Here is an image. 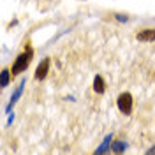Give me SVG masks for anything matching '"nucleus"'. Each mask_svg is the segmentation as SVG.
Wrapping results in <instances>:
<instances>
[{
  "label": "nucleus",
  "instance_id": "39448f33",
  "mask_svg": "<svg viewBox=\"0 0 155 155\" xmlns=\"http://www.w3.org/2000/svg\"><path fill=\"white\" fill-rule=\"evenodd\" d=\"M137 39H139V41H143V42L153 41V39H155V30H153V28H146V30H143L141 34H137Z\"/></svg>",
  "mask_w": 155,
  "mask_h": 155
},
{
  "label": "nucleus",
  "instance_id": "20e7f679",
  "mask_svg": "<svg viewBox=\"0 0 155 155\" xmlns=\"http://www.w3.org/2000/svg\"><path fill=\"white\" fill-rule=\"evenodd\" d=\"M25 83H27V81H21V85H19V87L16 88V92L12 94V97H11V102L7 104V107H5L7 111H11V109H12V106L16 104V101L19 99V95H21V92H23V87H25Z\"/></svg>",
  "mask_w": 155,
  "mask_h": 155
},
{
  "label": "nucleus",
  "instance_id": "6e6552de",
  "mask_svg": "<svg viewBox=\"0 0 155 155\" xmlns=\"http://www.w3.org/2000/svg\"><path fill=\"white\" fill-rule=\"evenodd\" d=\"M9 76H11V71L4 69V71H2V78H0V87L2 88H5L9 85Z\"/></svg>",
  "mask_w": 155,
  "mask_h": 155
},
{
  "label": "nucleus",
  "instance_id": "f257e3e1",
  "mask_svg": "<svg viewBox=\"0 0 155 155\" xmlns=\"http://www.w3.org/2000/svg\"><path fill=\"white\" fill-rule=\"evenodd\" d=\"M32 55H34V51L32 49H27V51H23L18 58H16V62H14V65H12V74H19V72H23V71H27L28 67V64L32 62Z\"/></svg>",
  "mask_w": 155,
  "mask_h": 155
},
{
  "label": "nucleus",
  "instance_id": "1a4fd4ad",
  "mask_svg": "<svg viewBox=\"0 0 155 155\" xmlns=\"http://www.w3.org/2000/svg\"><path fill=\"white\" fill-rule=\"evenodd\" d=\"M125 148H127L125 141H115V143H113V152H115V153H122Z\"/></svg>",
  "mask_w": 155,
  "mask_h": 155
},
{
  "label": "nucleus",
  "instance_id": "7ed1b4c3",
  "mask_svg": "<svg viewBox=\"0 0 155 155\" xmlns=\"http://www.w3.org/2000/svg\"><path fill=\"white\" fill-rule=\"evenodd\" d=\"M48 71H49V58H44L41 62V65L37 67V71H35V78L37 79H44L46 74H48Z\"/></svg>",
  "mask_w": 155,
  "mask_h": 155
},
{
  "label": "nucleus",
  "instance_id": "9d476101",
  "mask_svg": "<svg viewBox=\"0 0 155 155\" xmlns=\"http://www.w3.org/2000/svg\"><path fill=\"white\" fill-rule=\"evenodd\" d=\"M116 19H120V21H127V16H124V14H116Z\"/></svg>",
  "mask_w": 155,
  "mask_h": 155
},
{
  "label": "nucleus",
  "instance_id": "f03ea898",
  "mask_svg": "<svg viewBox=\"0 0 155 155\" xmlns=\"http://www.w3.org/2000/svg\"><path fill=\"white\" fill-rule=\"evenodd\" d=\"M118 109L122 111V113H125L129 115L130 111H132V95L130 94H122V95L118 97Z\"/></svg>",
  "mask_w": 155,
  "mask_h": 155
},
{
  "label": "nucleus",
  "instance_id": "423d86ee",
  "mask_svg": "<svg viewBox=\"0 0 155 155\" xmlns=\"http://www.w3.org/2000/svg\"><path fill=\"white\" fill-rule=\"evenodd\" d=\"M94 90H95L97 94H102L104 92V81H102L101 76H95V79H94Z\"/></svg>",
  "mask_w": 155,
  "mask_h": 155
},
{
  "label": "nucleus",
  "instance_id": "9b49d317",
  "mask_svg": "<svg viewBox=\"0 0 155 155\" xmlns=\"http://www.w3.org/2000/svg\"><path fill=\"white\" fill-rule=\"evenodd\" d=\"M148 153H155V146H153V148H150V150H148Z\"/></svg>",
  "mask_w": 155,
  "mask_h": 155
},
{
  "label": "nucleus",
  "instance_id": "0eeeda50",
  "mask_svg": "<svg viewBox=\"0 0 155 155\" xmlns=\"http://www.w3.org/2000/svg\"><path fill=\"white\" fill-rule=\"evenodd\" d=\"M109 145H111V136H106V137H104V141L101 143V146H99V148L95 150V153H104V152L107 150V146H109Z\"/></svg>",
  "mask_w": 155,
  "mask_h": 155
}]
</instances>
